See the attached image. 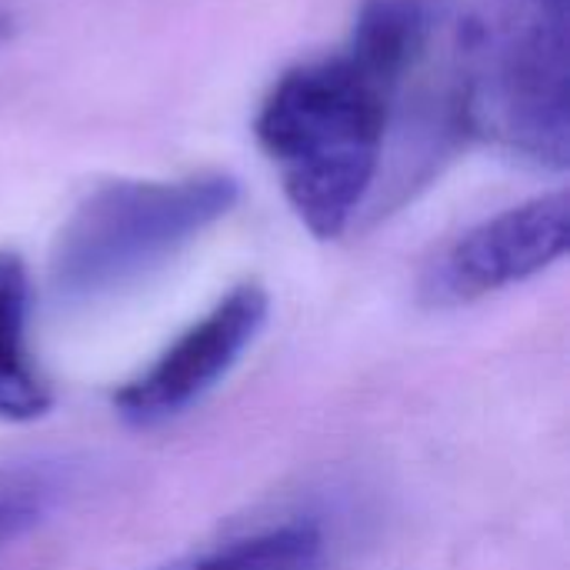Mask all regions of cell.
Returning <instances> with one entry per match:
<instances>
[{
    "label": "cell",
    "instance_id": "1",
    "mask_svg": "<svg viewBox=\"0 0 570 570\" xmlns=\"http://www.w3.org/2000/svg\"><path fill=\"white\" fill-rule=\"evenodd\" d=\"M417 67V63H414ZM351 33L337 53L281 73L254 117V137L274 160L297 220L341 237L374 190L391 100L414 70Z\"/></svg>",
    "mask_w": 570,
    "mask_h": 570
},
{
    "label": "cell",
    "instance_id": "2",
    "mask_svg": "<svg viewBox=\"0 0 570 570\" xmlns=\"http://www.w3.org/2000/svg\"><path fill=\"white\" fill-rule=\"evenodd\" d=\"M471 134L548 170L570 164L568 0H481L458 13Z\"/></svg>",
    "mask_w": 570,
    "mask_h": 570
},
{
    "label": "cell",
    "instance_id": "3",
    "mask_svg": "<svg viewBox=\"0 0 570 570\" xmlns=\"http://www.w3.org/2000/svg\"><path fill=\"white\" fill-rule=\"evenodd\" d=\"M237 197L240 187L230 174L94 187L53 240L50 287L57 301L90 304L134 287L227 217Z\"/></svg>",
    "mask_w": 570,
    "mask_h": 570
},
{
    "label": "cell",
    "instance_id": "4",
    "mask_svg": "<svg viewBox=\"0 0 570 570\" xmlns=\"http://www.w3.org/2000/svg\"><path fill=\"white\" fill-rule=\"evenodd\" d=\"M568 190L541 194L471 227L444 247L421 277V297L434 307L471 304L521 284L568 254Z\"/></svg>",
    "mask_w": 570,
    "mask_h": 570
},
{
    "label": "cell",
    "instance_id": "5",
    "mask_svg": "<svg viewBox=\"0 0 570 570\" xmlns=\"http://www.w3.org/2000/svg\"><path fill=\"white\" fill-rule=\"evenodd\" d=\"M271 301L261 284H237L200 321L114 394L117 414L134 428L164 424L210 394L267 324Z\"/></svg>",
    "mask_w": 570,
    "mask_h": 570
},
{
    "label": "cell",
    "instance_id": "6",
    "mask_svg": "<svg viewBox=\"0 0 570 570\" xmlns=\"http://www.w3.org/2000/svg\"><path fill=\"white\" fill-rule=\"evenodd\" d=\"M30 274L23 261L0 250V421L27 424L53 407L50 384L37 371L27 341Z\"/></svg>",
    "mask_w": 570,
    "mask_h": 570
},
{
    "label": "cell",
    "instance_id": "7",
    "mask_svg": "<svg viewBox=\"0 0 570 570\" xmlns=\"http://www.w3.org/2000/svg\"><path fill=\"white\" fill-rule=\"evenodd\" d=\"M324 558L327 544L321 528L311 521H287L227 541L167 570H321Z\"/></svg>",
    "mask_w": 570,
    "mask_h": 570
},
{
    "label": "cell",
    "instance_id": "8",
    "mask_svg": "<svg viewBox=\"0 0 570 570\" xmlns=\"http://www.w3.org/2000/svg\"><path fill=\"white\" fill-rule=\"evenodd\" d=\"M43 514L40 494H30L27 488H3L0 491V551L23 538Z\"/></svg>",
    "mask_w": 570,
    "mask_h": 570
},
{
    "label": "cell",
    "instance_id": "9",
    "mask_svg": "<svg viewBox=\"0 0 570 570\" xmlns=\"http://www.w3.org/2000/svg\"><path fill=\"white\" fill-rule=\"evenodd\" d=\"M10 30H13V20H10L7 13H0V43L10 37Z\"/></svg>",
    "mask_w": 570,
    "mask_h": 570
}]
</instances>
